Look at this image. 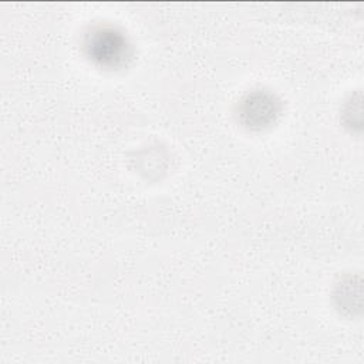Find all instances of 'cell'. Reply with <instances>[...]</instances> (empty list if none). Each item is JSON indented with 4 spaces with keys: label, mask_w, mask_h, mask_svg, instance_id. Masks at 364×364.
<instances>
[{
    "label": "cell",
    "mask_w": 364,
    "mask_h": 364,
    "mask_svg": "<svg viewBox=\"0 0 364 364\" xmlns=\"http://www.w3.org/2000/svg\"><path fill=\"white\" fill-rule=\"evenodd\" d=\"M85 55L98 67L121 68L132 57V48L127 36L107 24L91 27L82 40Z\"/></svg>",
    "instance_id": "obj_1"
},
{
    "label": "cell",
    "mask_w": 364,
    "mask_h": 364,
    "mask_svg": "<svg viewBox=\"0 0 364 364\" xmlns=\"http://www.w3.org/2000/svg\"><path fill=\"white\" fill-rule=\"evenodd\" d=\"M280 109V101L273 92L253 90L237 104V118L243 127L260 131L274 124Z\"/></svg>",
    "instance_id": "obj_2"
}]
</instances>
